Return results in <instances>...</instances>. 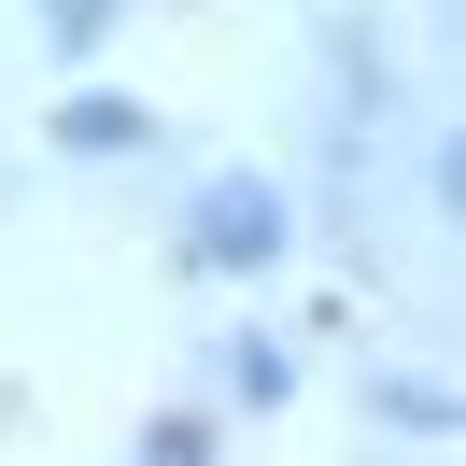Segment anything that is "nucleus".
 Listing matches in <instances>:
<instances>
[{
    "instance_id": "nucleus-1",
    "label": "nucleus",
    "mask_w": 466,
    "mask_h": 466,
    "mask_svg": "<svg viewBox=\"0 0 466 466\" xmlns=\"http://www.w3.org/2000/svg\"><path fill=\"white\" fill-rule=\"evenodd\" d=\"M268 240H283V212H268L255 184H227V198H212V227H198V255H227V268H240V255H268Z\"/></svg>"
},
{
    "instance_id": "nucleus-2",
    "label": "nucleus",
    "mask_w": 466,
    "mask_h": 466,
    "mask_svg": "<svg viewBox=\"0 0 466 466\" xmlns=\"http://www.w3.org/2000/svg\"><path fill=\"white\" fill-rule=\"evenodd\" d=\"M142 466H198V424H170V438H156V452Z\"/></svg>"
}]
</instances>
